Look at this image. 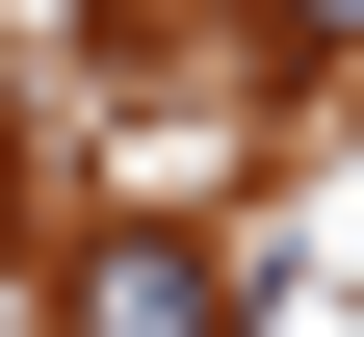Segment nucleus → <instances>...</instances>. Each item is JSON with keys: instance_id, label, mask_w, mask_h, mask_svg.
<instances>
[{"instance_id": "f257e3e1", "label": "nucleus", "mask_w": 364, "mask_h": 337, "mask_svg": "<svg viewBox=\"0 0 364 337\" xmlns=\"http://www.w3.org/2000/svg\"><path fill=\"white\" fill-rule=\"evenodd\" d=\"M235 311H260V285L208 260V233H156V208H130V233H78V260H53V337H235Z\"/></svg>"}, {"instance_id": "f03ea898", "label": "nucleus", "mask_w": 364, "mask_h": 337, "mask_svg": "<svg viewBox=\"0 0 364 337\" xmlns=\"http://www.w3.org/2000/svg\"><path fill=\"white\" fill-rule=\"evenodd\" d=\"M260 26H287V53H364V0H260Z\"/></svg>"}]
</instances>
